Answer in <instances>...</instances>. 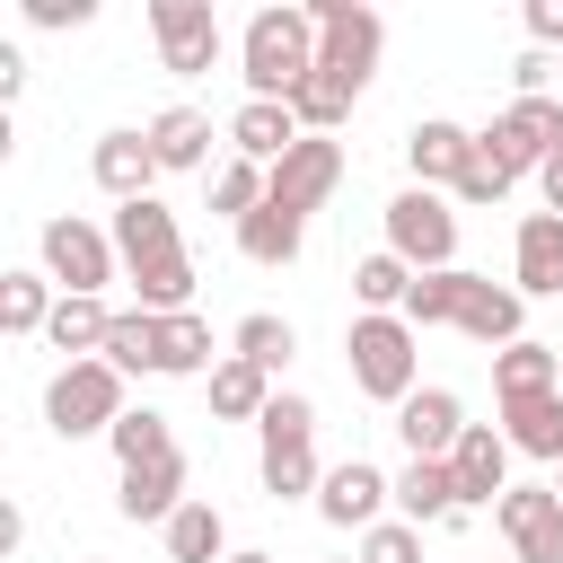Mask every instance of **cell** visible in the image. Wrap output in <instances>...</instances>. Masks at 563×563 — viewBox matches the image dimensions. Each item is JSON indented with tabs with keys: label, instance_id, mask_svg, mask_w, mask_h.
<instances>
[{
	"label": "cell",
	"instance_id": "obj_14",
	"mask_svg": "<svg viewBox=\"0 0 563 563\" xmlns=\"http://www.w3.org/2000/svg\"><path fill=\"white\" fill-rule=\"evenodd\" d=\"M466 158H475V132L466 123H449V114H422L413 132H405V167H413V185L422 194H457V176H466Z\"/></svg>",
	"mask_w": 563,
	"mask_h": 563
},
{
	"label": "cell",
	"instance_id": "obj_28",
	"mask_svg": "<svg viewBox=\"0 0 563 563\" xmlns=\"http://www.w3.org/2000/svg\"><path fill=\"white\" fill-rule=\"evenodd\" d=\"M202 387H211V413H220V422H264V405H273V378H264L255 361H238V352H229Z\"/></svg>",
	"mask_w": 563,
	"mask_h": 563
},
{
	"label": "cell",
	"instance_id": "obj_39",
	"mask_svg": "<svg viewBox=\"0 0 563 563\" xmlns=\"http://www.w3.org/2000/svg\"><path fill=\"white\" fill-rule=\"evenodd\" d=\"M510 185H519V176H510V167L484 150V132H475V158H466V176H457V202H501Z\"/></svg>",
	"mask_w": 563,
	"mask_h": 563
},
{
	"label": "cell",
	"instance_id": "obj_37",
	"mask_svg": "<svg viewBox=\"0 0 563 563\" xmlns=\"http://www.w3.org/2000/svg\"><path fill=\"white\" fill-rule=\"evenodd\" d=\"M290 114H299V132H334V123L352 114V88L325 79V70H308V79L290 88Z\"/></svg>",
	"mask_w": 563,
	"mask_h": 563
},
{
	"label": "cell",
	"instance_id": "obj_17",
	"mask_svg": "<svg viewBox=\"0 0 563 563\" xmlns=\"http://www.w3.org/2000/svg\"><path fill=\"white\" fill-rule=\"evenodd\" d=\"M519 325H528L519 282L475 273V282H466V308H457V334H466V343H484V352H510V343H519Z\"/></svg>",
	"mask_w": 563,
	"mask_h": 563
},
{
	"label": "cell",
	"instance_id": "obj_23",
	"mask_svg": "<svg viewBox=\"0 0 563 563\" xmlns=\"http://www.w3.org/2000/svg\"><path fill=\"white\" fill-rule=\"evenodd\" d=\"M299 246H308V220H299V211H282L273 194H264V211H246V220H238V255H246V264H264V273L299 264Z\"/></svg>",
	"mask_w": 563,
	"mask_h": 563
},
{
	"label": "cell",
	"instance_id": "obj_6",
	"mask_svg": "<svg viewBox=\"0 0 563 563\" xmlns=\"http://www.w3.org/2000/svg\"><path fill=\"white\" fill-rule=\"evenodd\" d=\"M132 405H123V369L114 361H62L53 369V387H44V422L62 431V440H97V431H114Z\"/></svg>",
	"mask_w": 563,
	"mask_h": 563
},
{
	"label": "cell",
	"instance_id": "obj_2",
	"mask_svg": "<svg viewBox=\"0 0 563 563\" xmlns=\"http://www.w3.org/2000/svg\"><path fill=\"white\" fill-rule=\"evenodd\" d=\"M264 457H255V475H264V493L273 501H317V484H325V466H317V405L308 396H273L264 405Z\"/></svg>",
	"mask_w": 563,
	"mask_h": 563
},
{
	"label": "cell",
	"instance_id": "obj_35",
	"mask_svg": "<svg viewBox=\"0 0 563 563\" xmlns=\"http://www.w3.org/2000/svg\"><path fill=\"white\" fill-rule=\"evenodd\" d=\"M229 352H238V361H255V369L273 378V369H282V361L299 352V334H290V325H282L273 308H255V317H238V334H229Z\"/></svg>",
	"mask_w": 563,
	"mask_h": 563
},
{
	"label": "cell",
	"instance_id": "obj_29",
	"mask_svg": "<svg viewBox=\"0 0 563 563\" xmlns=\"http://www.w3.org/2000/svg\"><path fill=\"white\" fill-rule=\"evenodd\" d=\"M352 299H361V317H405V299H413V264H396L387 246L361 255V264H352Z\"/></svg>",
	"mask_w": 563,
	"mask_h": 563
},
{
	"label": "cell",
	"instance_id": "obj_36",
	"mask_svg": "<svg viewBox=\"0 0 563 563\" xmlns=\"http://www.w3.org/2000/svg\"><path fill=\"white\" fill-rule=\"evenodd\" d=\"M106 449L123 457V466H150V457H176V431H167V413H150V405H132L114 431H106Z\"/></svg>",
	"mask_w": 563,
	"mask_h": 563
},
{
	"label": "cell",
	"instance_id": "obj_44",
	"mask_svg": "<svg viewBox=\"0 0 563 563\" xmlns=\"http://www.w3.org/2000/svg\"><path fill=\"white\" fill-rule=\"evenodd\" d=\"M537 194H545V211H563V158H545V167H537Z\"/></svg>",
	"mask_w": 563,
	"mask_h": 563
},
{
	"label": "cell",
	"instance_id": "obj_30",
	"mask_svg": "<svg viewBox=\"0 0 563 563\" xmlns=\"http://www.w3.org/2000/svg\"><path fill=\"white\" fill-rule=\"evenodd\" d=\"M62 308L53 273H0V334H44Z\"/></svg>",
	"mask_w": 563,
	"mask_h": 563
},
{
	"label": "cell",
	"instance_id": "obj_43",
	"mask_svg": "<svg viewBox=\"0 0 563 563\" xmlns=\"http://www.w3.org/2000/svg\"><path fill=\"white\" fill-rule=\"evenodd\" d=\"M528 35H537V53L563 44V0H528Z\"/></svg>",
	"mask_w": 563,
	"mask_h": 563
},
{
	"label": "cell",
	"instance_id": "obj_15",
	"mask_svg": "<svg viewBox=\"0 0 563 563\" xmlns=\"http://www.w3.org/2000/svg\"><path fill=\"white\" fill-rule=\"evenodd\" d=\"M510 282H519V299H563V211H528L519 220Z\"/></svg>",
	"mask_w": 563,
	"mask_h": 563
},
{
	"label": "cell",
	"instance_id": "obj_21",
	"mask_svg": "<svg viewBox=\"0 0 563 563\" xmlns=\"http://www.w3.org/2000/svg\"><path fill=\"white\" fill-rule=\"evenodd\" d=\"M88 176H97L114 202H141V194L158 185V150H150V132H106V141L88 150Z\"/></svg>",
	"mask_w": 563,
	"mask_h": 563
},
{
	"label": "cell",
	"instance_id": "obj_9",
	"mask_svg": "<svg viewBox=\"0 0 563 563\" xmlns=\"http://www.w3.org/2000/svg\"><path fill=\"white\" fill-rule=\"evenodd\" d=\"M150 35H158V62H167L176 79H202V70L229 53L211 0H150Z\"/></svg>",
	"mask_w": 563,
	"mask_h": 563
},
{
	"label": "cell",
	"instance_id": "obj_4",
	"mask_svg": "<svg viewBox=\"0 0 563 563\" xmlns=\"http://www.w3.org/2000/svg\"><path fill=\"white\" fill-rule=\"evenodd\" d=\"M308 18H317V70L361 97L369 70H378V53H387V18L369 0H308Z\"/></svg>",
	"mask_w": 563,
	"mask_h": 563
},
{
	"label": "cell",
	"instance_id": "obj_1",
	"mask_svg": "<svg viewBox=\"0 0 563 563\" xmlns=\"http://www.w3.org/2000/svg\"><path fill=\"white\" fill-rule=\"evenodd\" d=\"M308 70H317V18H308V9H290V0L255 9V18H246V35H238V79H246V97L290 106V88H299Z\"/></svg>",
	"mask_w": 563,
	"mask_h": 563
},
{
	"label": "cell",
	"instance_id": "obj_27",
	"mask_svg": "<svg viewBox=\"0 0 563 563\" xmlns=\"http://www.w3.org/2000/svg\"><path fill=\"white\" fill-rule=\"evenodd\" d=\"M501 440H510L519 457L563 466V387H554V396H528V405H501Z\"/></svg>",
	"mask_w": 563,
	"mask_h": 563
},
{
	"label": "cell",
	"instance_id": "obj_26",
	"mask_svg": "<svg viewBox=\"0 0 563 563\" xmlns=\"http://www.w3.org/2000/svg\"><path fill=\"white\" fill-rule=\"evenodd\" d=\"M229 352L211 343V325L185 308V317H158V378H211Z\"/></svg>",
	"mask_w": 563,
	"mask_h": 563
},
{
	"label": "cell",
	"instance_id": "obj_18",
	"mask_svg": "<svg viewBox=\"0 0 563 563\" xmlns=\"http://www.w3.org/2000/svg\"><path fill=\"white\" fill-rule=\"evenodd\" d=\"M396 440H405V457H449V449L466 440V405H457L449 387H413V396L396 405Z\"/></svg>",
	"mask_w": 563,
	"mask_h": 563
},
{
	"label": "cell",
	"instance_id": "obj_42",
	"mask_svg": "<svg viewBox=\"0 0 563 563\" xmlns=\"http://www.w3.org/2000/svg\"><path fill=\"white\" fill-rule=\"evenodd\" d=\"M545 79H554V62H545V53L528 44V53L510 62V88H519V97H545Z\"/></svg>",
	"mask_w": 563,
	"mask_h": 563
},
{
	"label": "cell",
	"instance_id": "obj_45",
	"mask_svg": "<svg viewBox=\"0 0 563 563\" xmlns=\"http://www.w3.org/2000/svg\"><path fill=\"white\" fill-rule=\"evenodd\" d=\"M229 563H273V554H255V545H246V554H229Z\"/></svg>",
	"mask_w": 563,
	"mask_h": 563
},
{
	"label": "cell",
	"instance_id": "obj_40",
	"mask_svg": "<svg viewBox=\"0 0 563 563\" xmlns=\"http://www.w3.org/2000/svg\"><path fill=\"white\" fill-rule=\"evenodd\" d=\"M361 563H422V528L413 519H378L361 537Z\"/></svg>",
	"mask_w": 563,
	"mask_h": 563
},
{
	"label": "cell",
	"instance_id": "obj_41",
	"mask_svg": "<svg viewBox=\"0 0 563 563\" xmlns=\"http://www.w3.org/2000/svg\"><path fill=\"white\" fill-rule=\"evenodd\" d=\"M26 18H35V26H88L97 0H26Z\"/></svg>",
	"mask_w": 563,
	"mask_h": 563
},
{
	"label": "cell",
	"instance_id": "obj_3",
	"mask_svg": "<svg viewBox=\"0 0 563 563\" xmlns=\"http://www.w3.org/2000/svg\"><path fill=\"white\" fill-rule=\"evenodd\" d=\"M343 361H352V387L378 396V405H405L422 378V352H413V325L405 317H352L343 325Z\"/></svg>",
	"mask_w": 563,
	"mask_h": 563
},
{
	"label": "cell",
	"instance_id": "obj_31",
	"mask_svg": "<svg viewBox=\"0 0 563 563\" xmlns=\"http://www.w3.org/2000/svg\"><path fill=\"white\" fill-rule=\"evenodd\" d=\"M158 537H167V563H229V528H220L211 501H185Z\"/></svg>",
	"mask_w": 563,
	"mask_h": 563
},
{
	"label": "cell",
	"instance_id": "obj_25",
	"mask_svg": "<svg viewBox=\"0 0 563 563\" xmlns=\"http://www.w3.org/2000/svg\"><path fill=\"white\" fill-rule=\"evenodd\" d=\"M396 510H405L413 528H449V519H457V475H449V457H405Z\"/></svg>",
	"mask_w": 563,
	"mask_h": 563
},
{
	"label": "cell",
	"instance_id": "obj_22",
	"mask_svg": "<svg viewBox=\"0 0 563 563\" xmlns=\"http://www.w3.org/2000/svg\"><path fill=\"white\" fill-rule=\"evenodd\" d=\"M141 132H150V150H158V176H185V167L211 158V114H202V106H158Z\"/></svg>",
	"mask_w": 563,
	"mask_h": 563
},
{
	"label": "cell",
	"instance_id": "obj_12",
	"mask_svg": "<svg viewBox=\"0 0 563 563\" xmlns=\"http://www.w3.org/2000/svg\"><path fill=\"white\" fill-rule=\"evenodd\" d=\"M264 176H273V202L308 220V211H317V202H325V194L343 185V141H325V132H308V141H299V150H290L282 167H264Z\"/></svg>",
	"mask_w": 563,
	"mask_h": 563
},
{
	"label": "cell",
	"instance_id": "obj_16",
	"mask_svg": "<svg viewBox=\"0 0 563 563\" xmlns=\"http://www.w3.org/2000/svg\"><path fill=\"white\" fill-rule=\"evenodd\" d=\"M114 255H123V273H150V264L185 255V238H176V211H167L158 194H141V202H114Z\"/></svg>",
	"mask_w": 563,
	"mask_h": 563
},
{
	"label": "cell",
	"instance_id": "obj_33",
	"mask_svg": "<svg viewBox=\"0 0 563 563\" xmlns=\"http://www.w3.org/2000/svg\"><path fill=\"white\" fill-rule=\"evenodd\" d=\"M132 308H150V317H185V308H194V255H167V264L132 273Z\"/></svg>",
	"mask_w": 563,
	"mask_h": 563
},
{
	"label": "cell",
	"instance_id": "obj_11",
	"mask_svg": "<svg viewBox=\"0 0 563 563\" xmlns=\"http://www.w3.org/2000/svg\"><path fill=\"white\" fill-rule=\"evenodd\" d=\"M387 501H396V475H378L369 457H343V466H325V484H317V519H325V528H352V537H369Z\"/></svg>",
	"mask_w": 563,
	"mask_h": 563
},
{
	"label": "cell",
	"instance_id": "obj_32",
	"mask_svg": "<svg viewBox=\"0 0 563 563\" xmlns=\"http://www.w3.org/2000/svg\"><path fill=\"white\" fill-rule=\"evenodd\" d=\"M466 264H449V273H413V299H405V325L422 334V325H457V308H466Z\"/></svg>",
	"mask_w": 563,
	"mask_h": 563
},
{
	"label": "cell",
	"instance_id": "obj_7",
	"mask_svg": "<svg viewBox=\"0 0 563 563\" xmlns=\"http://www.w3.org/2000/svg\"><path fill=\"white\" fill-rule=\"evenodd\" d=\"M387 255L413 264V273H449V264H457V211H449L440 194L405 185V194L387 202Z\"/></svg>",
	"mask_w": 563,
	"mask_h": 563
},
{
	"label": "cell",
	"instance_id": "obj_34",
	"mask_svg": "<svg viewBox=\"0 0 563 563\" xmlns=\"http://www.w3.org/2000/svg\"><path fill=\"white\" fill-rule=\"evenodd\" d=\"M97 361H114L123 378H141V369H158V317H150V308H123Z\"/></svg>",
	"mask_w": 563,
	"mask_h": 563
},
{
	"label": "cell",
	"instance_id": "obj_8",
	"mask_svg": "<svg viewBox=\"0 0 563 563\" xmlns=\"http://www.w3.org/2000/svg\"><path fill=\"white\" fill-rule=\"evenodd\" d=\"M484 150H493L510 176H528V167L563 158V97H510V106L484 123Z\"/></svg>",
	"mask_w": 563,
	"mask_h": 563
},
{
	"label": "cell",
	"instance_id": "obj_10",
	"mask_svg": "<svg viewBox=\"0 0 563 563\" xmlns=\"http://www.w3.org/2000/svg\"><path fill=\"white\" fill-rule=\"evenodd\" d=\"M493 528L510 537L519 563H563V493L554 484H510L493 501Z\"/></svg>",
	"mask_w": 563,
	"mask_h": 563
},
{
	"label": "cell",
	"instance_id": "obj_20",
	"mask_svg": "<svg viewBox=\"0 0 563 563\" xmlns=\"http://www.w3.org/2000/svg\"><path fill=\"white\" fill-rule=\"evenodd\" d=\"M229 141H238V158H255V167H282L308 132H299V114L290 106H273V97H246L238 114H229Z\"/></svg>",
	"mask_w": 563,
	"mask_h": 563
},
{
	"label": "cell",
	"instance_id": "obj_24",
	"mask_svg": "<svg viewBox=\"0 0 563 563\" xmlns=\"http://www.w3.org/2000/svg\"><path fill=\"white\" fill-rule=\"evenodd\" d=\"M563 387V352L554 343H510V352H493V396L501 405H528V396H554Z\"/></svg>",
	"mask_w": 563,
	"mask_h": 563
},
{
	"label": "cell",
	"instance_id": "obj_19",
	"mask_svg": "<svg viewBox=\"0 0 563 563\" xmlns=\"http://www.w3.org/2000/svg\"><path fill=\"white\" fill-rule=\"evenodd\" d=\"M185 501H194V493H185V449H176V457H150V466H123L114 510H123L132 528H167Z\"/></svg>",
	"mask_w": 563,
	"mask_h": 563
},
{
	"label": "cell",
	"instance_id": "obj_38",
	"mask_svg": "<svg viewBox=\"0 0 563 563\" xmlns=\"http://www.w3.org/2000/svg\"><path fill=\"white\" fill-rule=\"evenodd\" d=\"M264 194H273V176H264L255 158H229V167H211V211L246 220V211H264Z\"/></svg>",
	"mask_w": 563,
	"mask_h": 563
},
{
	"label": "cell",
	"instance_id": "obj_5",
	"mask_svg": "<svg viewBox=\"0 0 563 563\" xmlns=\"http://www.w3.org/2000/svg\"><path fill=\"white\" fill-rule=\"evenodd\" d=\"M35 255H44V273H53V290L62 299H97L106 282H114V229H97V220H79V211H53L44 229H35Z\"/></svg>",
	"mask_w": 563,
	"mask_h": 563
},
{
	"label": "cell",
	"instance_id": "obj_13",
	"mask_svg": "<svg viewBox=\"0 0 563 563\" xmlns=\"http://www.w3.org/2000/svg\"><path fill=\"white\" fill-rule=\"evenodd\" d=\"M449 475H457V510H493L510 493V440L493 422H466V440L449 449Z\"/></svg>",
	"mask_w": 563,
	"mask_h": 563
}]
</instances>
